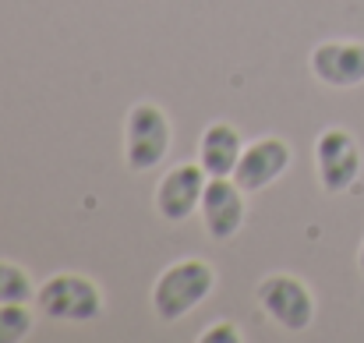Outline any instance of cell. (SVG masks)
Returning a JSON list of instances; mask_svg holds the SVG:
<instances>
[{
  "instance_id": "6da1fadb",
  "label": "cell",
  "mask_w": 364,
  "mask_h": 343,
  "mask_svg": "<svg viewBox=\"0 0 364 343\" xmlns=\"http://www.w3.org/2000/svg\"><path fill=\"white\" fill-rule=\"evenodd\" d=\"M216 287V269L205 258H181L166 265L152 283V308L163 322H181L191 315Z\"/></svg>"
},
{
  "instance_id": "7a4b0ae2",
  "label": "cell",
  "mask_w": 364,
  "mask_h": 343,
  "mask_svg": "<svg viewBox=\"0 0 364 343\" xmlns=\"http://www.w3.org/2000/svg\"><path fill=\"white\" fill-rule=\"evenodd\" d=\"M36 308L53 322L85 326L103 315V290L82 273H57L36 290Z\"/></svg>"
},
{
  "instance_id": "3957f363",
  "label": "cell",
  "mask_w": 364,
  "mask_h": 343,
  "mask_svg": "<svg viewBox=\"0 0 364 343\" xmlns=\"http://www.w3.org/2000/svg\"><path fill=\"white\" fill-rule=\"evenodd\" d=\"M255 297H258L262 312L287 333H304L315 322V294L301 276L272 273L258 283Z\"/></svg>"
},
{
  "instance_id": "277c9868",
  "label": "cell",
  "mask_w": 364,
  "mask_h": 343,
  "mask_svg": "<svg viewBox=\"0 0 364 343\" xmlns=\"http://www.w3.org/2000/svg\"><path fill=\"white\" fill-rule=\"evenodd\" d=\"M170 152V117L156 103H134L124 120V159L131 170H152Z\"/></svg>"
},
{
  "instance_id": "5b68a950",
  "label": "cell",
  "mask_w": 364,
  "mask_h": 343,
  "mask_svg": "<svg viewBox=\"0 0 364 343\" xmlns=\"http://www.w3.org/2000/svg\"><path fill=\"white\" fill-rule=\"evenodd\" d=\"M361 145L347 127H326L315 142V170H318V184L329 195H340L347 188L358 184L361 177Z\"/></svg>"
},
{
  "instance_id": "8992f818",
  "label": "cell",
  "mask_w": 364,
  "mask_h": 343,
  "mask_svg": "<svg viewBox=\"0 0 364 343\" xmlns=\"http://www.w3.org/2000/svg\"><path fill=\"white\" fill-rule=\"evenodd\" d=\"M205 170L202 163H177L156 184V213L170 223H184L195 209H202L205 195Z\"/></svg>"
},
{
  "instance_id": "52a82bcc",
  "label": "cell",
  "mask_w": 364,
  "mask_h": 343,
  "mask_svg": "<svg viewBox=\"0 0 364 343\" xmlns=\"http://www.w3.org/2000/svg\"><path fill=\"white\" fill-rule=\"evenodd\" d=\"M290 163H294V149L283 138L269 134V138H258V142L244 145L241 163L234 170V181L244 191H262V188L276 184L290 170Z\"/></svg>"
},
{
  "instance_id": "ba28073f",
  "label": "cell",
  "mask_w": 364,
  "mask_h": 343,
  "mask_svg": "<svg viewBox=\"0 0 364 343\" xmlns=\"http://www.w3.org/2000/svg\"><path fill=\"white\" fill-rule=\"evenodd\" d=\"M311 75L329 89H354L364 82V43L329 39L311 50Z\"/></svg>"
},
{
  "instance_id": "9c48e42d",
  "label": "cell",
  "mask_w": 364,
  "mask_h": 343,
  "mask_svg": "<svg viewBox=\"0 0 364 343\" xmlns=\"http://www.w3.org/2000/svg\"><path fill=\"white\" fill-rule=\"evenodd\" d=\"M244 191L230 177H209L202 195V223L213 241H230L244 227Z\"/></svg>"
},
{
  "instance_id": "30bf717a",
  "label": "cell",
  "mask_w": 364,
  "mask_h": 343,
  "mask_svg": "<svg viewBox=\"0 0 364 343\" xmlns=\"http://www.w3.org/2000/svg\"><path fill=\"white\" fill-rule=\"evenodd\" d=\"M244 142L241 131L227 120H216L205 127L202 142H198V163L209 177H234L237 163H241Z\"/></svg>"
},
{
  "instance_id": "8fae6325",
  "label": "cell",
  "mask_w": 364,
  "mask_h": 343,
  "mask_svg": "<svg viewBox=\"0 0 364 343\" xmlns=\"http://www.w3.org/2000/svg\"><path fill=\"white\" fill-rule=\"evenodd\" d=\"M36 287L28 273L14 262H0V305H32Z\"/></svg>"
},
{
  "instance_id": "7c38bea8",
  "label": "cell",
  "mask_w": 364,
  "mask_h": 343,
  "mask_svg": "<svg viewBox=\"0 0 364 343\" xmlns=\"http://www.w3.org/2000/svg\"><path fill=\"white\" fill-rule=\"evenodd\" d=\"M36 315L28 305H0V343H21L32 337Z\"/></svg>"
},
{
  "instance_id": "4fadbf2b",
  "label": "cell",
  "mask_w": 364,
  "mask_h": 343,
  "mask_svg": "<svg viewBox=\"0 0 364 343\" xmlns=\"http://www.w3.org/2000/svg\"><path fill=\"white\" fill-rule=\"evenodd\" d=\"M241 329L234 322H213L205 333H198V343H241Z\"/></svg>"
},
{
  "instance_id": "5bb4252c",
  "label": "cell",
  "mask_w": 364,
  "mask_h": 343,
  "mask_svg": "<svg viewBox=\"0 0 364 343\" xmlns=\"http://www.w3.org/2000/svg\"><path fill=\"white\" fill-rule=\"evenodd\" d=\"M358 265H361V273H364V241H361V251H358Z\"/></svg>"
}]
</instances>
